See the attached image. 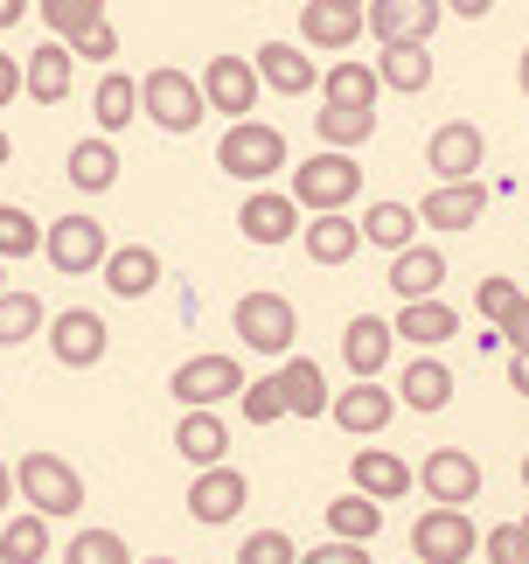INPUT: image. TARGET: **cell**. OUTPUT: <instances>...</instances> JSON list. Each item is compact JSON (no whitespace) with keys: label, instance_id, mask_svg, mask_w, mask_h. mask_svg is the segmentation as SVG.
<instances>
[{"label":"cell","instance_id":"9a60e30c","mask_svg":"<svg viewBox=\"0 0 529 564\" xmlns=\"http://www.w3.org/2000/svg\"><path fill=\"white\" fill-rule=\"evenodd\" d=\"M327 419H335L348 440H377V432L397 419V390H384L377 377H356L335 404H327Z\"/></svg>","mask_w":529,"mask_h":564},{"label":"cell","instance_id":"83f0119b","mask_svg":"<svg viewBox=\"0 0 529 564\" xmlns=\"http://www.w3.org/2000/svg\"><path fill=\"white\" fill-rule=\"evenodd\" d=\"M174 453L203 474V467H224V453H230V425L216 419V411H182L174 419Z\"/></svg>","mask_w":529,"mask_h":564},{"label":"cell","instance_id":"7c38bea8","mask_svg":"<svg viewBox=\"0 0 529 564\" xmlns=\"http://www.w3.org/2000/svg\"><path fill=\"white\" fill-rule=\"evenodd\" d=\"M418 488H425L439 509H474V495H481V460H474V453H460V446H432L425 467H418Z\"/></svg>","mask_w":529,"mask_h":564},{"label":"cell","instance_id":"c3c4849f","mask_svg":"<svg viewBox=\"0 0 529 564\" xmlns=\"http://www.w3.org/2000/svg\"><path fill=\"white\" fill-rule=\"evenodd\" d=\"M300 564H369V551H363V544H342V536H327V544L306 551Z\"/></svg>","mask_w":529,"mask_h":564},{"label":"cell","instance_id":"ffe728a7","mask_svg":"<svg viewBox=\"0 0 529 564\" xmlns=\"http://www.w3.org/2000/svg\"><path fill=\"white\" fill-rule=\"evenodd\" d=\"M71 84H77V56H71V42H42L35 56H21V91H29L35 105H63L71 98Z\"/></svg>","mask_w":529,"mask_h":564},{"label":"cell","instance_id":"f35d334b","mask_svg":"<svg viewBox=\"0 0 529 564\" xmlns=\"http://www.w3.org/2000/svg\"><path fill=\"white\" fill-rule=\"evenodd\" d=\"M42 21H50L56 42H77L105 21V0H42Z\"/></svg>","mask_w":529,"mask_h":564},{"label":"cell","instance_id":"ba28073f","mask_svg":"<svg viewBox=\"0 0 529 564\" xmlns=\"http://www.w3.org/2000/svg\"><path fill=\"white\" fill-rule=\"evenodd\" d=\"M251 377H245V362L237 356H188L182 370H174L168 383V398H182V411H216L224 398H237Z\"/></svg>","mask_w":529,"mask_h":564},{"label":"cell","instance_id":"7bdbcfd3","mask_svg":"<svg viewBox=\"0 0 529 564\" xmlns=\"http://www.w3.org/2000/svg\"><path fill=\"white\" fill-rule=\"evenodd\" d=\"M237 564H300V544L285 530H251L245 544H237Z\"/></svg>","mask_w":529,"mask_h":564},{"label":"cell","instance_id":"3957f363","mask_svg":"<svg viewBox=\"0 0 529 564\" xmlns=\"http://www.w3.org/2000/svg\"><path fill=\"white\" fill-rule=\"evenodd\" d=\"M230 328L245 349L258 356H285L300 341V314H293V300L272 293V286H251V293H237V307H230Z\"/></svg>","mask_w":529,"mask_h":564},{"label":"cell","instance_id":"9f6ffc18","mask_svg":"<svg viewBox=\"0 0 529 564\" xmlns=\"http://www.w3.org/2000/svg\"><path fill=\"white\" fill-rule=\"evenodd\" d=\"M8 154H14V147H8V126H0V167H8Z\"/></svg>","mask_w":529,"mask_h":564},{"label":"cell","instance_id":"8fae6325","mask_svg":"<svg viewBox=\"0 0 529 564\" xmlns=\"http://www.w3.org/2000/svg\"><path fill=\"white\" fill-rule=\"evenodd\" d=\"M300 224H306V209L285 188H251L245 209H237V230H245V245H258V251H279L285 237H300Z\"/></svg>","mask_w":529,"mask_h":564},{"label":"cell","instance_id":"816d5d0a","mask_svg":"<svg viewBox=\"0 0 529 564\" xmlns=\"http://www.w3.org/2000/svg\"><path fill=\"white\" fill-rule=\"evenodd\" d=\"M446 8H453L460 21H481V14H495V0H446Z\"/></svg>","mask_w":529,"mask_h":564},{"label":"cell","instance_id":"681fc988","mask_svg":"<svg viewBox=\"0 0 529 564\" xmlns=\"http://www.w3.org/2000/svg\"><path fill=\"white\" fill-rule=\"evenodd\" d=\"M14 98H21V63H14L8 50H0V112H8Z\"/></svg>","mask_w":529,"mask_h":564},{"label":"cell","instance_id":"4fadbf2b","mask_svg":"<svg viewBox=\"0 0 529 564\" xmlns=\"http://www.w3.org/2000/svg\"><path fill=\"white\" fill-rule=\"evenodd\" d=\"M245 502H251V481H245L230 460H224V467H203V474L188 481V516H195V523H209V530L237 523V516H245Z\"/></svg>","mask_w":529,"mask_h":564},{"label":"cell","instance_id":"4316f807","mask_svg":"<svg viewBox=\"0 0 529 564\" xmlns=\"http://www.w3.org/2000/svg\"><path fill=\"white\" fill-rule=\"evenodd\" d=\"M105 293H119V300H147L153 286H161V251H147V245H119V251H105Z\"/></svg>","mask_w":529,"mask_h":564},{"label":"cell","instance_id":"1f68e13d","mask_svg":"<svg viewBox=\"0 0 529 564\" xmlns=\"http://www.w3.org/2000/svg\"><path fill=\"white\" fill-rule=\"evenodd\" d=\"M63 182L84 188V195H105V188H119V147L112 140H77L71 147V161H63Z\"/></svg>","mask_w":529,"mask_h":564},{"label":"cell","instance_id":"e0dca14e","mask_svg":"<svg viewBox=\"0 0 529 564\" xmlns=\"http://www.w3.org/2000/svg\"><path fill=\"white\" fill-rule=\"evenodd\" d=\"M251 63H258V84H264V91H279V98L321 91V63H314V50H300V42H264Z\"/></svg>","mask_w":529,"mask_h":564},{"label":"cell","instance_id":"8d00e7d4","mask_svg":"<svg viewBox=\"0 0 529 564\" xmlns=\"http://www.w3.org/2000/svg\"><path fill=\"white\" fill-rule=\"evenodd\" d=\"M42 328H50V314H42V300L29 286L0 293V349H21V341H35Z\"/></svg>","mask_w":529,"mask_h":564},{"label":"cell","instance_id":"680465c9","mask_svg":"<svg viewBox=\"0 0 529 564\" xmlns=\"http://www.w3.org/2000/svg\"><path fill=\"white\" fill-rule=\"evenodd\" d=\"M335 8H369V0H335Z\"/></svg>","mask_w":529,"mask_h":564},{"label":"cell","instance_id":"6f0895ef","mask_svg":"<svg viewBox=\"0 0 529 564\" xmlns=\"http://www.w3.org/2000/svg\"><path fill=\"white\" fill-rule=\"evenodd\" d=\"M132 564H174V557H132Z\"/></svg>","mask_w":529,"mask_h":564},{"label":"cell","instance_id":"603a6c76","mask_svg":"<svg viewBox=\"0 0 529 564\" xmlns=\"http://www.w3.org/2000/svg\"><path fill=\"white\" fill-rule=\"evenodd\" d=\"M300 245L314 265H348V258L363 251V224L348 209H321L314 224H300Z\"/></svg>","mask_w":529,"mask_h":564},{"label":"cell","instance_id":"484cf974","mask_svg":"<svg viewBox=\"0 0 529 564\" xmlns=\"http://www.w3.org/2000/svg\"><path fill=\"white\" fill-rule=\"evenodd\" d=\"M377 70L369 63H348V56H335V63H321V105H335V112H377Z\"/></svg>","mask_w":529,"mask_h":564},{"label":"cell","instance_id":"836d02e7","mask_svg":"<svg viewBox=\"0 0 529 564\" xmlns=\"http://www.w3.org/2000/svg\"><path fill=\"white\" fill-rule=\"evenodd\" d=\"M356 224H363V245H377V251H404V245H418V230H425L411 203H369Z\"/></svg>","mask_w":529,"mask_h":564},{"label":"cell","instance_id":"4dcf8cb0","mask_svg":"<svg viewBox=\"0 0 529 564\" xmlns=\"http://www.w3.org/2000/svg\"><path fill=\"white\" fill-rule=\"evenodd\" d=\"M377 84H384V91H397V98L432 91V50H425V42H384Z\"/></svg>","mask_w":529,"mask_h":564},{"label":"cell","instance_id":"db71d44e","mask_svg":"<svg viewBox=\"0 0 529 564\" xmlns=\"http://www.w3.org/2000/svg\"><path fill=\"white\" fill-rule=\"evenodd\" d=\"M8 502H14V467L0 460V516H8Z\"/></svg>","mask_w":529,"mask_h":564},{"label":"cell","instance_id":"f6af8a7d","mask_svg":"<svg viewBox=\"0 0 529 564\" xmlns=\"http://www.w3.org/2000/svg\"><path fill=\"white\" fill-rule=\"evenodd\" d=\"M71 56H77V63H112V56H119V29H112V21H98L91 35L71 42Z\"/></svg>","mask_w":529,"mask_h":564},{"label":"cell","instance_id":"d6986e66","mask_svg":"<svg viewBox=\"0 0 529 564\" xmlns=\"http://www.w3.org/2000/svg\"><path fill=\"white\" fill-rule=\"evenodd\" d=\"M390 356H397V335H390L384 314H356V321L342 328V370H348V377H384Z\"/></svg>","mask_w":529,"mask_h":564},{"label":"cell","instance_id":"94428289","mask_svg":"<svg viewBox=\"0 0 529 564\" xmlns=\"http://www.w3.org/2000/svg\"><path fill=\"white\" fill-rule=\"evenodd\" d=\"M0 293H8V265H0Z\"/></svg>","mask_w":529,"mask_h":564},{"label":"cell","instance_id":"52a82bcc","mask_svg":"<svg viewBox=\"0 0 529 564\" xmlns=\"http://www.w3.org/2000/svg\"><path fill=\"white\" fill-rule=\"evenodd\" d=\"M481 551V530H474V516L467 509H425L411 523V557L418 564H467Z\"/></svg>","mask_w":529,"mask_h":564},{"label":"cell","instance_id":"91938a15","mask_svg":"<svg viewBox=\"0 0 529 564\" xmlns=\"http://www.w3.org/2000/svg\"><path fill=\"white\" fill-rule=\"evenodd\" d=\"M522 488H529V453H522Z\"/></svg>","mask_w":529,"mask_h":564},{"label":"cell","instance_id":"f1b7e54d","mask_svg":"<svg viewBox=\"0 0 529 564\" xmlns=\"http://www.w3.org/2000/svg\"><path fill=\"white\" fill-rule=\"evenodd\" d=\"M390 335L397 341H418V349H439V341H460V314L446 307V300H404L397 307V321H390Z\"/></svg>","mask_w":529,"mask_h":564},{"label":"cell","instance_id":"7dc6e473","mask_svg":"<svg viewBox=\"0 0 529 564\" xmlns=\"http://www.w3.org/2000/svg\"><path fill=\"white\" fill-rule=\"evenodd\" d=\"M495 335H501V341H509V349H529V293H522V300H516V307H509V314H501V321H495Z\"/></svg>","mask_w":529,"mask_h":564},{"label":"cell","instance_id":"7a4b0ae2","mask_svg":"<svg viewBox=\"0 0 529 564\" xmlns=\"http://www.w3.org/2000/svg\"><path fill=\"white\" fill-rule=\"evenodd\" d=\"M216 167H224L230 182L264 188L272 175H285V133H279V126H264V119H230L224 147H216Z\"/></svg>","mask_w":529,"mask_h":564},{"label":"cell","instance_id":"5bb4252c","mask_svg":"<svg viewBox=\"0 0 529 564\" xmlns=\"http://www.w3.org/2000/svg\"><path fill=\"white\" fill-rule=\"evenodd\" d=\"M481 154H488V140H481L474 119H446V126H432V140H425V167L439 182H474Z\"/></svg>","mask_w":529,"mask_h":564},{"label":"cell","instance_id":"ee69618b","mask_svg":"<svg viewBox=\"0 0 529 564\" xmlns=\"http://www.w3.org/2000/svg\"><path fill=\"white\" fill-rule=\"evenodd\" d=\"M481 557L488 564H529V530L522 523H495L488 536H481Z\"/></svg>","mask_w":529,"mask_h":564},{"label":"cell","instance_id":"60d3db41","mask_svg":"<svg viewBox=\"0 0 529 564\" xmlns=\"http://www.w3.org/2000/svg\"><path fill=\"white\" fill-rule=\"evenodd\" d=\"M63 564H132V551H126L119 530H77L63 544Z\"/></svg>","mask_w":529,"mask_h":564},{"label":"cell","instance_id":"74e56055","mask_svg":"<svg viewBox=\"0 0 529 564\" xmlns=\"http://www.w3.org/2000/svg\"><path fill=\"white\" fill-rule=\"evenodd\" d=\"M314 133H321V147H335V154H356V147L377 133V112H335V105H321Z\"/></svg>","mask_w":529,"mask_h":564},{"label":"cell","instance_id":"ac0fdd59","mask_svg":"<svg viewBox=\"0 0 529 564\" xmlns=\"http://www.w3.org/2000/svg\"><path fill=\"white\" fill-rule=\"evenodd\" d=\"M363 29H369V21H363V8H335V0H306V8H300V50L348 56Z\"/></svg>","mask_w":529,"mask_h":564},{"label":"cell","instance_id":"7402d4cb","mask_svg":"<svg viewBox=\"0 0 529 564\" xmlns=\"http://www.w3.org/2000/svg\"><path fill=\"white\" fill-rule=\"evenodd\" d=\"M397 404H404V411H425V419H432V411H446L453 404V370L432 349H418L404 362V377H397Z\"/></svg>","mask_w":529,"mask_h":564},{"label":"cell","instance_id":"6125c7cd","mask_svg":"<svg viewBox=\"0 0 529 564\" xmlns=\"http://www.w3.org/2000/svg\"><path fill=\"white\" fill-rule=\"evenodd\" d=\"M522 530H529V509H522Z\"/></svg>","mask_w":529,"mask_h":564},{"label":"cell","instance_id":"277c9868","mask_svg":"<svg viewBox=\"0 0 529 564\" xmlns=\"http://www.w3.org/2000/svg\"><path fill=\"white\" fill-rule=\"evenodd\" d=\"M203 84H195L188 70H174V63H161V70H147L140 77V119H153L161 126V133H195V126H203Z\"/></svg>","mask_w":529,"mask_h":564},{"label":"cell","instance_id":"cb8c5ba5","mask_svg":"<svg viewBox=\"0 0 529 564\" xmlns=\"http://www.w3.org/2000/svg\"><path fill=\"white\" fill-rule=\"evenodd\" d=\"M348 481H356L369 502H404V495L418 488V474L397 460V453H384V446H363L356 460H348Z\"/></svg>","mask_w":529,"mask_h":564},{"label":"cell","instance_id":"d6a6232c","mask_svg":"<svg viewBox=\"0 0 529 564\" xmlns=\"http://www.w3.org/2000/svg\"><path fill=\"white\" fill-rule=\"evenodd\" d=\"M91 119H98V133H105V140L126 133V126L140 119V77L105 70V77H98V91H91Z\"/></svg>","mask_w":529,"mask_h":564},{"label":"cell","instance_id":"11a10c76","mask_svg":"<svg viewBox=\"0 0 529 564\" xmlns=\"http://www.w3.org/2000/svg\"><path fill=\"white\" fill-rule=\"evenodd\" d=\"M516 84H522V98H529V50H522V63H516Z\"/></svg>","mask_w":529,"mask_h":564},{"label":"cell","instance_id":"d590c367","mask_svg":"<svg viewBox=\"0 0 529 564\" xmlns=\"http://www.w3.org/2000/svg\"><path fill=\"white\" fill-rule=\"evenodd\" d=\"M42 557H50V516L14 509L0 523V564H42Z\"/></svg>","mask_w":529,"mask_h":564},{"label":"cell","instance_id":"2e32d148","mask_svg":"<svg viewBox=\"0 0 529 564\" xmlns=\"http://www.w3.org/2000/svg\"><path fill=\"white\" fill-rule=\"evenodd\" d=\"M363 21H369V35H377V42H425V50H432L446 8H439V0H369Z\"/></svg>","mask_w":529,"mask_h":564},{"label":"cell","instance_id":"6da1fadb","mask_svg":"<svg viewBox=\"0 0 529 564\" xmlns=\"http://www.w3.org/2000/svg\"><path fill=\"white\" fill-rule=\"evenodd\" d=\"M14 495H21V509H35V516H77L84 509V474L63 460V453H21L14 460Z\"/></svg>","mask_w":529,"mask_h":564},{"label":"cell","instance_id":"b9f144b4","mask_svg":"<svg viewBox=\"0 0 529 564\" xmlns=\"http://www.w3.org/2000/svg\"><path fill=\"white\" fill-rule=\"evenodd\" d=\"M237 411H245L251 425H279V419H285V383H279V370L237 390Z\"/></svg>","mask_w":529,"mask_h":564},{"label":"cell","instance_id":"8992f818","mask_svg":"<svg viewBox=\"0 0 529 564\" xmlns=\"http://www.w3.org/2000/svg\"><path fill=\"white\" fill-rule=\"evenodd\" d=\"M105 251H112V237H105L98 216H56L50 230H42V258L63 272V279H84L105 265Z\"/></svg>","mask_w":529,"mask_h":564},{"label":"cell","instance_id":"e575fe53","mask_svg":"<svg viewBox=\"0 0 529 564\" xmlns=\"http://www.w3.org/2000/svg\"><path fill=\"white\" fill-rule=\"evenodd\" d=\"M321 516H327V536H342V544H369V536L384 530V502H369L363 488L335 495V502H327Z\"/></svg>","mask_w":529,"mask_h":564},{"label":"cell","instance_id":"30bf717a","mask_svg":"<svg viewBox=\"0 0 529 564\" xmlns=\"http://www.w3.org/2000/svg\"><path fill=\"white\" fill-rule=\"evenodd\" d=\"M195 84H203V105H209V112H224V119H251L258 112V91H264L251 56H216V63H203V77H195Z\"/></svg>","mask_w":529,"mask_h":564},{"label":"cell","instance_id":"bcb514c9","mask_svg":"<svg viewBox=\"0 0 529 564\" xmlns=\"http://www.w3.org/2000/svg\"><path fill=\"white\" fill-rule=\"evenodd\" d=\"M474 300H481V314H488V321H501V314H509L516 300H522V286H516V279H501V272H495V279H481V293H474Z\"/></svg>","mask_w":529,"mask_h":564},{"label":"cell","instance_id":"9c48e42d","mask_svg":"<svg viewBox=\"0 0 529 564\" xmlns=\"http://www.w3.org/2000/svg\"><path fill=\"white\" fill-rule=\"evenodd\" d=\"M105 349H112V335H105V314L98 307H63L50 321V356L63 370H98Z\"/></svg>","mask_w":529,"mask_h":564},{"label":"cell","instance_id":"f907efd6","mask_svg":"<svg viewBox=\"0 0 529 564\" xmlns=\"http://www.w3.org/2000/svg\"><path fill=\"white\" fill-rule=\"evenodd\" d=\"M509 383H516V398H529V349H509Z\"/></svg>","mask_w":529,"mask_h":564},{"label":"cell","instance_id":"ab89813d","mask_svg":"<svg viewBox=\"0 0 529 564\" xmlns=\"http://www.w3.org/2000/svg\"><path fill=\"white\" fill-rule=\"evenodd\" d=\"M42 251V224L29 209H14V203H0V265H14V258H35Z\"/></svg>","mask_w":529,"mask_h":564},{"label":"cell","instance_id":"44dd1931","mask_svg":"<svg viewBox=\"0 0 529 564\" xmlns=\"http://www.w3.org/2000/svg\"><path fill=\"white\" fill-rule=\"evenodd\" d=\"M488 216V188L481 182H439L425 203H418V224L425 230H474Z\"/></svg>","mask_w":529,"mask_h":564},{"label":"cell","instance_id":"5b68a950","mask_svg":"<svg viewBox=\"0 0 529 564\" xmlns=\"http://www.w3.org/2000/svg\"><path fill=\"white\" fill-rule=\"evenodd\" d=\"M363 167H356V154H335V147H321V154L314 161H300L293 167V188H285V195H293V203L300 209H348V203H356V195H363Z\"/></svg>","mask_w":529,"mask_h":564},{"label":"cell","instance_id":"d4e9b609","mask_svg":"<svg viewBox=\"0 0 529 564\" xmlns=\"http://www.w3.org/2000/svg\"><path fill=\"white\" fill-rule=\"evenodd\" d=\"M439 286H446V251H439V245L390 251V293L397 300H432Z\"/></svg>","mask_w":529,"mask_h":564},{"label":"cell","instance_id":"f5cc1de1","mask_svg":"<svg viewBox=\"0 0 529 564\" xmlns=\"http://www.w3.org/2000/svg\"><path fill=\"white\" fill-rule=\"evenodd\" d=\"M21 14H29V0H0V29H14Z\"/></svg>","mask_w":529,"mask_h":564},{"label":"cell","instance_id":"f546056e","mask_svg":"<svg viewBox=\"0 0 529 564\" xmlns=\"http://www.w3.org/2000/svg\"><path fill=\"white\" fill-rule=\"evenodd\" d=\"M285 419H327V404H335V390H327V370L314 356H285Z\"/></svg>","mask_w":529,"mask_h":564}]
</instances>
